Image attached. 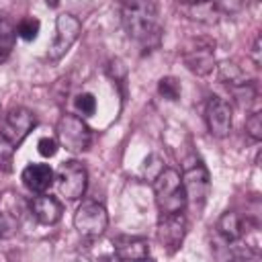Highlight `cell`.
Masks as SVG:
<instances>
[{
    "label": "cell",
    "mask_w": 262,
    "mask_h": 262,
    "mask_svg": "<svg viewBox=\"0 0 262 262\" xmlns=\"http://www.w3.org/2000/svg\"><path fill=\"white\" fill-rule=\"evenodd\" d=\"M121 20L127 35L145 51H154L162 43L160 6L151 0H127L121 4Z\"/></svg>",
    "instance_id": "6da1fadb"
},
{
    "label": "cell",
    "mask_w": 262,
    "mask_h": 262,
    "mask_svg": "<svg viewBox=\"0 0 262 262\" xmlns=\"http://www.w3.org/2000/svg\"><path fill=\"white\" fill-rule=\"evenodd\" d=\"M154 194L160 209V215L184 213L186 209V194L182 188V176L174 168H164L154 178Z\"/></svg>",
    "instance_id": "7a4b0ae2"
},
{
    "label": "cell",
    "mask_w": 262,
    "mask_h": 262,
    "mask_svg": "<svg viewBox=\"0 0 262 262\" xmlns=\"http://www.w3.org/2000/svg\"><path fill=\"white\" fill-rule=\"evenodd\" d=\"M182 188L186 194V207H190L196 215L203 211L209 192H211V178L209 170L201 160L190 162L182 172Z\"/></svg>",
    "instance_id": "3957f363"
},
{
    "label": "cell",
    "mask_w": 262,
    "mask_h": 262,
    "mask_svg": "<svg viewBox=\"0 0 262 262\" xmlns=\"http://www.w3.org/2000/svg\"><path fill=\"white\" fill-rule=\"evenodd\" d=\"M55 133H57V141L68 149V151H86L92 143V131L86 125V121L78 115L66 113L59 117L57 125H55Z\"/></svg>",
    "instance_id": "277c9868"
},
{
    "label": "cell",
    "mask_w": 262,
    "mask_h": 262,
    "mask_svg": "<svg viewBox=\"0 0 262 262\" xmlns=\"http://www.w3.org/2000/svg\"><path fill=\"white\" fill-rule=\"evenodd\" d=\"M55 184H57L59 196H63L68 201H76V199L84 196L86 184H88V172H86L84 164L78 160L63 162L55 172Z\"/></svg>",
    "instance_id": "5b68a950"
},
{
    "label": "cell",
    "mask_w": 262,
    "mask_h": 262,
    "mask_svg": "<svg viewBox=\"0 0 262 262\" xmlns=\"http://www.w3.org/2000/svg\"><path fill=\"white\" fill-rule=\"evenodd\" d=\"M184 66L196 76H209L215 68V41L207 37L190 39L182 49Z\"/></svg>",
    "instance_id": "8992f818"
},
{
    "label": "cell",
    "mask_w": 262,
    "mask_h": 262,
    "mask_svg": "<svg viewBox=\"0 0 262 262\" xmlns=\"http://www.w3.org/2000/svg\"><path fill=\"white\" fill-rule=\"evenodd\" d=\"M74 227L84 237H98L108 227V213L96 201H82L74 213Z\"/></svg>",
    "instance_id": "52a82bcc"
},
{
    "label": "cell",
    "mask_w": 262,
    "mask_h": 262,
    "mask_svg": "<svg viewBox=\"0 0 262 262\" xmlns=\"http://www.w3.org/2000/svg\"><path fill=\"white\" fill-rule=\"evenodd\" d=\"M35 123H37V119H35V115H33L29 108H25V106H14V108H10V111L6 113V117H4V121H2V125H0V137H2L8 145L16 147V145H20L23 139L31 133V129L35 127Z\"/></svg>",
    "instance_id": "ba28073f"
},
{
    "label": "cell",
    "mask_w": 262,
    "mask_h": 262,
    "mask_svg": "<svg viewBox=\"0 0 262 262\" xmlns=\"http://www.w3.org/2000/svg\"><path fill=\"white\" fill-rule=\"evenodd\" d=\"M80 31H82V23H80L78 16H74V14H70V12L59 14L57 20H55V39H53V43H51V47H49L47 57H49L51 61L61 59V57L70 51V47L78 41Z\"/></svg>",
    "instance_id": "9c48e42d"
},
{
    "label": "cell",
    "mask_w": 262,
    "mask_h": 262,
    "mask_svg": "<svg viewBox=\"0 0 262 262\" xmlns=\"http://www.w3.org/2000/svg\"><path fill=\"white\" fill-rule=\"evenodd\" d=\"M186 217L184 213H172V215H160V221L156 225V235L162 248L168 254H174L180 250L184 235H186Z\"/></svg>",
    "instance_id": "30bf717a"
},
{
    "label": "cell",
    "mask_w": 262,
    "mask_h": 262,
    "mask_svg": "<svg viewBox=\"0 0 262 262\" xmlns=\"http://www.w3.org/2000/svg\"><path fill=\"white\" fill-rule=\"evenodd\" d=\"M205 121L209 127V133L213 137H227L233 125V108L231 104L221 96H211L205 108Z\"/></svg>",
    "instance_id": "8fae6325"
},
{
    "label": "cell",
    "mask_w": 262,
    "mask_h": 262,
    "mask_svg": "<svg viewBox=\"0 0 262 262\" xmlns=\"http://www.w3.org/2000/svg\"><path fill=\"white\" fill-rule=\"evenodd\" d=\"M113 246L123 262H143L149 258V242L141 235H117Z\"/></svg>",
    "instance_id": "7c38bea8"
},
{
    "label": "cell",
    "mask_w": 262,
    "mask_h": 262,
    "mask_svg": "<svg viewBox=\"0 0 262 262\" xmlns=\"http://www.w3.org/2000/svg\"><path fill=\"white\" fill-rule=\"evenodd\" d=\"M23 184L31 190V192H37V194H45L51 184L55 182V172L49 168V164H29L23 174Z\"/></svg>",
    "instance_id": "4fadbf2b"
},
{
    "label": "cell",
    "mask_w": 262,
    "mask_h": 262,
    "mask_svg": "<svg viewBox=\"0 0 262 262\" xmlns=\"http://www.w3.org/2000/svg\"><path fill=\"white\" fill-rule=\"evenodd\" d=\"M29 209L33 213V217L43 223V225H53L61 219V213H63V207L61 203L51 196V194H39L35 199H31L29 203Z\"/></svg>",
    "instance_id": "5bb4252c"
},
{
    "label": "cell",
    "mask_w": 262,
    "mask_h": 262,
    "mask_svg": "<svg viewBox=\"0 0 262 262\" xmlns=\"http://www.w3.org/2000/svg\"><path fill=\"white\" fill-rule=\"evenodd\" d=\"M180 10H184L188 18L203 25H215L223 16L217 2H186V4H180Z\"/></svg>",
    "instance_id": "9a60e30c"
},
{
    "label": "cell",
    "mask_w": 262,
    "mask_h": 262,
    "mask_svg": "<svg viewBox=\"0 0 262 262\" xmlns=\"http://www.w3.org/2000/svg\"><path fill=\"white\" fill-rule=\"evenodd\" d=\"M248 223L250 221H244L235 211H225L217 221V231L231 244L242 239L244 233H248Z\"/></svg>",
    "instance_id": "2e32d148"
},
{
    "label": "cell",
    "mask_w": 262,
    "mask_h": 262,
    "mask_svg": "<svg viewBox=\"0 0 262 262\" xmlns=\"http://www.w3.org/2000/svg\"><path fill=\"white\" fill-rule=\"evenodd\" d=\"M219 80H221L223 84H227L229 90H235V88H239V86H246V84L254 82V80H250V78L246 76V72H244L235 61H223V63L219 66Z\"/></svg>",
    "instance_id": "e0dca14e"
},
{
    "label": "cell",
    "mask_w": 262,
    "mask_h": 262,
    "mask_svg": "<svg viewBox=\"0 0 262 262\" xmlns=\"http://www.w3.org/2000/svg\"><path fill=\"white\" fill-rule=\"evenodd\" d=\"M14 39H16V27L6 16L0 14V61H4L10 55L14 47Z\"/></svg>",
    "instance_id": "ac0fdd59"
},
{
    "label": "cell",
    "mask_w": 262,
    "mask_h": 262,
    "mask_svg": "<svg viewBox=\"0 0 262 262\" xmlns=\"http://www.w3.org/2000/svg\"><path fill=\"white\" fill-rule=\"evenodd\" d=\"M231 262H262L260 252L256 246L244 244V242H231Z\"/></svg>",
    "instance_id": "d6986e66"
},
{
    "label": "cell",
    "mask_w": 262,
    "mask_h": 262,
    "mask_svg": "<svg viewBox=\"0 0 262 262\" xmlns=\"http://www.w3.org/2000/svg\"><path fill=\"white\" fill-rule=\"evenodd\" d=\"M180 82L174 76H164L158 82V94L166 100H178L180 98Z\"/></svg>",
    "instance_id": "ffe728a7"
},
{
    "label": "cell",
    "mask_w": 262,
    "mask_h": 262,
    "mask_svg": "<svg viewBox=\"0 0 262 262\" xmlns=\"http://www.w3.org/2000/svg\"><path fill=\"white\" fill-rule=\"evenodd\" d=\"M18 229V213L12 209H0V237L6 239Z\"/></svg>",
    "instance_id": "44dd1931"
},
{
    "label": "cell",
    "mask_w": 262,
    "mask_h": 262,
    "mask_svg": "<svg viewBox=\"0 0 262 262\" xmlns=\"http://www.w3.org/2000/svg\"><path fill=\"white\" fill-rule=\"evenodd\" d=\"M39 31H41V23L37 18H33V16H27V18H23L16 25V35L23 41H35L37 35H39Z\"/></svg>",
    "instance_id": "7402d4cb"
},
{
    "label": "cell",
    "mask_w": 262,
    "mask_h": 262,
    "mask_svg": "<svg viewBox=\"0 0 262 262\" xmlns=\"http://www.w3.org/2000/svg\"><path fill=\"white\" fill-rule=\"evenodd\" d=\"M74 104H76V111H78L82 117H90V115H94V111H96V98H94V94H90V92L78 94L76 100H74Z\"/></svg>",
    "instance_id": "603a6c76"
},
{
    "label": "cell",
    "mask_w": 262,
    "mask_h": 262,
    "mask_svg": "<svg viewBox=\"0 0 262 262\" xmlns=\"http://www.w3.org/2000/svg\"><path fill=\"white\" fill-rule=\"evenodd\" d=\"M246 133H248L254 141H260V139H262V113H260V111H254V113L246 119Z\"/></svg>",
    "instance_id": "cb8c5ba5"
},
{
    "label": "cell",
    "mask_w": 262,
    "mask_h": 262,
    "mask_svg": "<svg viewBox=\"0 0 262 262\" xmlns=\"http://www.w3.org/2000/svg\"><path fill=\"white\" fill-rule=\"evenodd\" d=\"M37 151L43 156V158H53L57 154V141L53 137H41L37 141Z\"/></svg>",
    "instance_id": "d4e9b609"
},
{
    "label": "cell",
    "mask_w": 262,
    "mask_h": 262,
    "mask_svg": "<svg viewBox=\"0 0 262 262\" xmlns=\"http://www.w3.org/2000/svg\"><path fill=\"white\" fill-rule=\"evenodd\" d=\"M12 170V158L8 154H0V176L8 174Z\"/></svg>",
    "instance_id": "484cf974"
},
{
    "label": "cell",
    "mask_w": 262,
    "mask_h": 262,
    "mask_svg": "<svg viewBox=\"0 0 262 262\" xmlns=\"http://www.w3.org/2000/svg\"><path fill=\"white\" fill-rule=\"evenodd\" d=\"M252 59H254V66L258 68V66H260V37L254 39V45H252Z\"/></svg>",
    "instance_id": "4316f807"
},
{
    "label": "cell",
    "mask_w": 262,
    "mask_h": 262,
    "mask_svg": "<svg viewBox=\"0 0 262 262\" xmlns=\"http://www.w3.org/2000/svg\"><path fill=\"white\" fill-rule=\"evenodd\" d=\"M98 262H123L117 254H102L100 258H98Z\"/></svg>",
    "instance_id": "83f0119b"
},
{
    "label": "cell",
    "mask_w": 262,
    "mask_h": 262,
    "mask_svg": "<svg viewBox=\"0 0 262 262\" xmlns=\"http://www.w3.org/2000/svg\"><path fill=\"white\" fill-rule=\"evenodd\" d=\"M143 262H154V260H149V258H147V260H143Z\"/></svg>",
    "instance_id": "f1b7e54d"
}]
</instances>
